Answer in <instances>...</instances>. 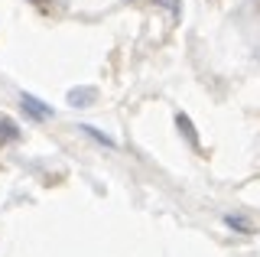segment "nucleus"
Returning a JSON list of instances; mask_svg holds the SVG:
<instances>
[{
  "mask_svg": "<svg viewBox=\"0 0 260 257\" xmlns=\"http://www.w3.org/2000/svg\"><path fill=\"white\" fill-rule=\"evenodd\" d=\"M23 111L32 114L36 120H46L49 114H52V108H46V104L39 101V98H32V94H23Z\"/></svg>",
  "mask_w": 260,
  "mask_h": 257,
  "instance_id": "f257e3e1",
  "label": "nucleus"
},
{
  "mask_svg": "<svg viewBox=\"0 0 260 257\" xmlns=\"http://www.w3.org/2000/svg\"><path fill=\"white\" fill-rule=\"evenodd\" d=\"M176 124H179V131H182V134H185V137H189V140H192V147H199V137H195V131H192V124H189V117H185V114H179V117H176Z\"/></svg>",
  "mask_w": 260,
  "mask_h": 257,
  "instance_id": "20e7f679",
  "label": "nucleus"
},
{
  "mask_svg": "<svg viewBox=\"0 0 260 257\" xmlns=\"http://www.w3.org/2000/svg\"><path fill=\"white\" fill-rule=\"evenodd\" d=\"M98 91L94 88H72L69 91V104H75V108H88V104H94Z\"/></svg>",
  "mask_w": 260,
  "mask_h": 257,
  "instance_id": "f03ea898",
  "label": "nucleus"
},
{
  "mask_svg": "<svg viewBox=\"0 0 260 257\" xmlns=\"http://www.w3.org/2000/svg\"><path fill=\"white\" fill-rule=\"evenodd\" d=\"M228 224H231V228H241V231H250V224L247 221H244V218H234V215H228V218H224Z\"/></svg>",
  "mask_w": 260,
  "mask_h": 257,
  "instance_id": "39448f33",
  "label": "nucleus"
},
{
  "mask_svg": "<svg viewBox=\"0 0 260 257\" xmlns=\"http://www.w3.org/2000/svg\"><path fill=\"white\" fill-rule=\"evenodd\" d=\"M156 4H162L169 13H179V7H176V0H156Z\"/></svg>",
  "mask_w": 260,
  "mask_h": 257,
  "instance_id": "423d86ee",
  "label": "nucleus"
},
{
  "mask_svg": "<svg viewBox=\"0 0 260 257\" xmlns=\"http://www.w3.org/2000/svg\"><path fill=\"white\" fill-rule=\"evenodd\" d=\"M10 140H20V127L10 117H0V143H10Z\"/></svg>",
  "mask_w": 260,
  "mask_h": 257,
  "instance_id": "7ed1b4c3",
  "label": "nucleus"
},
{
  "mask_svg": "<svg viewBox=\"0 0 260 257\" xmlns=\"http://www.w3.org/2000/svg\"><path fill=\"white\" fill-rule=\"evenodd\" d=\"M32 4H39V0H32Z\"/></svg>",
  "mask_w": 260,
  "mask_h": 257,
  "instance_id": "0eeeda50",
  "label": "nucleus"
}]
</instances>
